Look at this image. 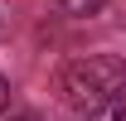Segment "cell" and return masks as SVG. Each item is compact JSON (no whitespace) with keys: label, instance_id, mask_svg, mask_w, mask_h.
Wrapping results in <instances>:
<instances>
[{"label":"cell","instance_id":"1","mask_svg":"<svg viewBox=\"0 0 126 121\" xmlns=\"http://www.w3.org/2000/svg\"><path fill=\"white\" fill-rule=\"evenodd\" d=\"M58 92L73 111H102V106L121 102L126 97V63L116 53H87V58H73L58 77Z\"/></svg>","mask_w":126,"mask_h":121},{"label":"cell","instance_id":"2","mask_svg":"<svg viewBox=\"0 0 126 121\" xmlns=\"http://www.w3.org/2000/svg\"><path fill=\"white\" fill-rule=\"evenodd\" d=\"M58 5L68 10V15H78V19H87V15H97V10H102L107 0H58Z\"/></svg>","mask_w":126,"mask_h":121},{"label":"cell","instance_id":"3","mask_svg":"<svg viewBox=\"0 0 126 121\" xmlns=\"http://www.w3.org/2000/svg\"><path fill=\"white\" fill-rule=\"evenodd\" d=\"M5 102H10V82L0 77V111H5Z\"/></svg>","mask_w":126,"mask_h":121},{"label":"cell","instance_id":"4","mask_svg":"<svg viewBox=\"0 0 126 121\" xmlns=\"http://www.w3.org/2000/svg\"><path fill=\"white\" fill-rule=\"evenodd\" d=\"M111 121H126V97L116 102V116H111Z\"/></svg>","mask_w":126,"mask_h":121}]
</instances>
